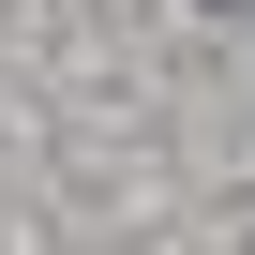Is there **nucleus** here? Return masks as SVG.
<instances>
[{"mask_svg":"<svg viewBox=\"0 0 255 255\" xmlns=\"http://www.w3.org/2000/svg\"><path fill=\"white\" fill-rule=\"evenodd\" d=\"M225 15H255V0H225Z\"/></svg>","mask_w":255,"mask_h":255,"instance_id":"obj_1","label":"nucleus"}]
</instances>
